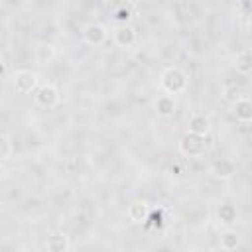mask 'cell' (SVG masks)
<instances>
[{"label":"cell","instance_id":"1","mask_svg":"<svg viewBox=\"0 0 252 252\" xmlns=\"http://www.w3.org/2000/svg\"><path fill=\"white\" fill-rule=\"evenodd\" d=\"M159 87L165 94L175 96V94H183L189 89V75L177 67V65H169L161 71L159 75Z\"/></svg>","mask_w":252,"mask_h":252},{"label":"cell","instance_id":"2","mask_svg":"<svg viewBox=\"0 0 252 252\" xmlns=\"http://www.w3.org/2000/svg\"><path fill=\"white\" fill-rule=\"evenodd\" d=\"M177 150L183 158H203L209 150V144H207V138L183 134L177 142Z\"/></svg>","mask_w":252,"mask_h":252},{"label":"cell","instance_id":"3","mask_svg":"<svg viewBox=\"0 0 252 252\" xmlns=\"http://www.w3.org/2000/svg\"><path fill=\"white\" fill-rule=\"evenodd\" d=\"M33 100L39 108H53L59 104L61 94L53 83H43V85H37V89L33 91Z\"/></svg>","mask_w":252,"mask_h":252},{"label":"cell","instance_id":"4","mask_svg":"<svg viewBox=\"0 0 252 252\" xmlns=\"http://www.w3.org/2000/svg\"><path fill=\"white\" fill-rule=\"evenodd\" d=\"M12 85L18 94H30L37 89V75L32 69H18L12 75Z\"/></svg>","mask_w":252,"mask_h":252},{"label":"cell","instance_id":"5","mask_svg":"<svg viewBox=\"0 0 252 252\" xmlns=\"http://www.w3.org/2000/svg\"><path fill=\"white\" fill-rule=\"evenodd\" d=\"M83 41L91 47H98L108 39V28L100 22H91L83 28Z\"/></svg>","mask_w":252,"mask_h":252},{"label":"cell","instance_id":"6","mask_svg":"<svg viewBox=\"0 0 252 252\" xmlns=\"http://www.w3.org/2000/svg\"><path fill=\"white\" fill-rule=\"evenodd\" d=\"M187 132L191 136H199V138H207L211 134V118L205 112H193L187 120Z\"/></svg>","mask_w":252,"mask_h":252},{"label":"cell","instance_id":"7","mask_svg":"<svg viewBox=\"0 0 252 252\" xmlns=\"http://www.w3.org/2000/svg\"><path fill=\"white\" fill-rule=\"evenodd\" d=\"M138 39V33H136V28L130 26V24H118L114 30H112V41L122 47V49H130Z\"/></svg>","mask_w":252,"mask_h":252},{"label":"cell","instance_id":"8","mask_svg":"<svg viewBox=\"0 0 252 252\" xmlns=\"http://www.w3.org/2000/svg\"><path fill=\"white\" fill-rule=\"evenodd\" d=\"M215 217H217V222L220 224V226H224V228H232L236 222H238V207L234 205V203H220L219 207H217V213H215Z\"/></svg>","mask_w":252,"mask_h":252},{"label":"cell","instance_id":"9","mask_svg":"<svg viewBox=\"0 0 252 252\" xmlns=\"http://www.w3.org/2000/svg\"><path fill=\"white\" fill-rule=\"evenodd\" d=\"M211 175L220 179V181H226V179H232L236 175V163L228 158H219L211 163Z\"/></svg>","mask_w":252,"mask_h":252},{"label":"cell","instance_id":"10","mask_svg":"<svg viewBox=\"0 0 252 252\" xmlns=\"http://www.w3.org/2000/svg\"><path fill=\"white\" fill-rule=\"evenodd\" d=\"M154 110H156V114H158L159 118H163V120L171 118V116L175 114V110H177V100H175V96L159 94V96L156 98V102H154Z\"/></svg>","mask_w":252,"mask_h":252},{"label":"cell","instance_id":"11","mask_svg":"<svg viewBox=\"0 0 252 252\" xmlns=\"http://www.w3.org/2000/svg\"><path fill=\"white\" fill-rule=\"evenodd\" d=\"M230 108H232V114L238 122L250 124V120H252V100L248 96L236 98L234 102H230Z\"/></svg>","mask_w":252,"mask_h":252},{"label":"cell","instance_id":"12","mask_svg":"<svg viewBox=\"0 0 252 252\" xmlns=\"http://www.w3.org/2000/svg\"><path fill=\"white\" fill-rule=\"evenodd\" d=\"M126 217H128L130 222L140 224V222H144V220L150 217V205H148L146 201H142V199H136V201H132V203L128 205Z\"/></svg>","mask_w":252,"mask_h":252},{"label":"cell","instance_id":"13","mask_svg":"<svg viewBox=\"0 0 252 252\" xmlns=\"http://www.w3.org/2000/svg\"><path fill=\"white\" fill-rule=\"evenodd\" d=\"M69 246H71L69 236L65 232H61V230L51 232L45 238V250L47 252H69Z\"/></svg>","mask_w":252,"mask_h":252},{"label":"cell","instance_id":"14","mask_svg":"<svg viewBox=\"0 0 252 252\" xmlns=\"http://www.w3.org/2000/svg\"><path fill=\"white\" fill-rule=\"evenodd\" d=\"M232 65H234L236 73L248 77V75L252 73V53H250V49H242V51H238L236 57H234V63H232Z\"/></svg>","mask_w":252,"mask_h":252},{"label":"cell","instance_id":"15","mask_svg":"<svg viewBox=\"0 0 252 252\" xmlns=\"http://www.w3.org/2000/svg\"><path fill=\"white\" fill-rule=\"evenodd\" d=\"M219 246L228 250V252H234L240 246V234L234 228H224L219 236Z\"/></svg>","mask_w":252,"mask_h":252},{"label":"cell","instance_id":"16","mask_svg":"<svg viewBox=\"0 0 252 252\" xmlns=\"http://www.w3.org/2000/svg\"><path fill=\"white\" fill-rule=\"evenodd\" d=\"M53 57H55V49H53L49 43H39V45L35 47V61H37L39 65L51 63Z\"/></svg>","mask_w":252,"mask_h":252},{"label":"cell","instance_id":"17","mask_svg":"<svg viewBox=\"0 0 252 252\" xmlns=\"http://www.w3.org/2000/svg\"><path fill=\"white\" fill-rule=\"evenodd\" d=\"M112 18L118 22V24H128L132 20V6L130 4H118L112 12Z\"/></svg>","mask_w":252,"mask_h":252},{"label":"cell","instance_id":"18","mask_svg":"<svg viewBox=\"0 0 252 252\" xmlns=\"http://www.w3.org/2000/svg\"><path fill=\"white\" fill-rule=\"evenodd\" d=\"M12 152H14V146H12L10 136L0 134V161H2V159H8V158L12 156Z\"/></svg>","mask_w":252,"mask_h":252},{"label":"cell","instance_id":"19","mask_svg":"<svg viewBox=\"0 0 252 252\" xmlns=\"http://www.w3.org/2000/svg\"><path fill=\"white\" fill-rule=\"evenodd\" d=\"M4 73H6V63H4L2 59H0V77H2Z\"/></svg>","mask_w":252,"mask_h":252},{"label":"cell","instance_id":"20","mask_svg":"<svg viewBox=\"0 0 252 252\" xmlns=\"http://www.w3.org/2000/svg\"><path fill=\"white\" fill-rule=\"evenodd\" d=\"M209 252H228V250H224V248H220V246H215V248H211Z\"/></svg>","mask_w":252,"mask_h":252},{"label":"cell","instance_id":"21","mask_svg":"<svg viewBox=\"0 0 252 252\" xmlns=\"http://www.w3.org/2000/svg\"><path fill=\"white\" fill-rule=\"evenodd\" d=\"M4 179V167H2V163H0V181Z\"/></svg>","mask_w":252,"mask_h":252},{"label":"cell","instance_id":"22","mask_svg":"<svg viewBox=\"0 0 252 252\" xmlns=\"http://www.w3.org/2000/svg\"><path fill=\"white\" fill-rule=\"evenodd\" d=\"M2 51H4V49H2V43H0V57H2Z\"/></svg>","mask_w":252,"mask_h":252},{"label":"cell","instance_id":"23","mask_svg":"<svg viewBox=\"0 0 252 252\" xmlns=\"http://www.w3.org/2000/svg\"><path fill=\"white\" fill-rule=\"evenodd\" d=\"M0 226H2V217H0Z\"/></svg>","mask_w":252,"mask_h":252}]
</instances>
